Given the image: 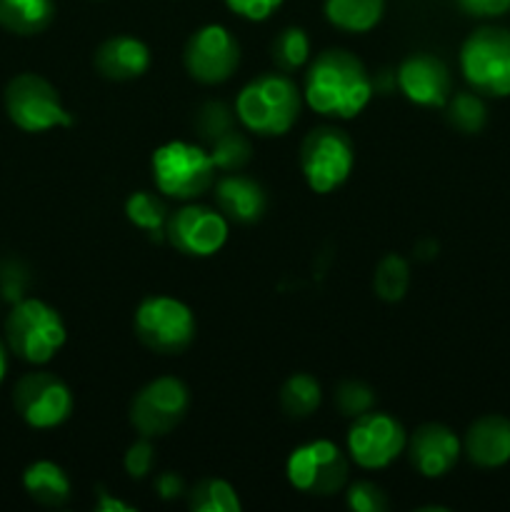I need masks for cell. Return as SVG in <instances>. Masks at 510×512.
<instances>
[{"label":"cell","mask_w":510,"mask_h":512,"mask_svg":"<svg viewBox=\"0 0 510 512\" xmlns=\"http://www.w3.org/2000/svg\"><path fill=\"white\" fill-rule=\"evenodd\" d=\"M305 100L325 118L350 120L373 98V80L348 50H325L305 75Z\"/></svg>","instance_id":"6da1fadb"},{"label":"cell","mask_w":510,"mask_h":512,"mask_svg":"<svg viewBox=\"0 0 510 512\" xmlns=\"http://www.w3.org/2000/svg\"><path fill=\"white\" fill-rule=\"evenodd\" d=\"M235 113L250 133L285 135L298 123L300 90L288 75L265 73L240 90Z\"/></svg>","instance_id":"7a4b0ae2"},{"label":"cell","mask_w":510,"mask_h":512,"mask_svg":"<svg viewBox=\"0 0 510 512\" xmlns=\"http://www.w3.org/2000/svg\"><path fill=\"white\" fill-rule=\"evenodd\" d=\"M65 323L55 308L38 298H23L13 303L5 318V340L8 348L25 363L45 365L65 345Z\"/></svg>","instance_id":"3957f363"},{"label":"cell","mask_w":510,"mask_h":512,"mask_svg":"<svg viewBox=\"0 0 510 512\" xmlns=\"http://www.w3.org/2000/svg\"><path fill=\"white\" fill-rule=\"evenodd\" d=\"M460 70L470 88L493 98L510 95V30H473L460 48Z\"/></svg>","instance_id":"277c9868"},{"label":"cell","mask_w":510,"mask_h":512,"mask_svg":"<svg viewBox=\"0 0 510 512\" xmlns=\"http://www.w3.org/2000/svg\"><path fill=\"white\" fill-rule=\"evenodd\" d=\"M153 180L170 198H198L213 185L215 163L200 145L170 140L153 153Z\"/></svg>","instance_id":"5b68a950"},{"label":"cell","mask_w":510,"mask_h":512,"mask_svg":"<svg viewBox=\"0 0 510 512\" xmlns=\"http://www.w3.org/2000/svg\"><path fill=\"white\" fill-rule=\"evenodd\" d=\"M8 118L25 133H45L73 125V115L65 110L58 90L35 73L15 75L5 88Z\"/></svg>","instance_id":"8992f818"},{"label":"cell","mask_w":510,"mask_h":512,"mask_svg":"<svg viewBox=\"0 0 510 512\" xmlns=\"http://www.w3.org/2000/svg\"><path fill=\"white\" fill-rule=\"evenodd\" d=\"M135 335L155 353L178 355L195 340V318L180 300L153 295L135 310Z\"/></svg>","instance_id":"52a82bcc"},{"label":"cell","mask_w":510,"mask_h":512,"mask_svg":"<svg viewBox=\"0 0 510 512\" xmlns=\"http://www.w3.org/2000/svg\"><path fill=\"white\" fill-rule=\"evenodd\" d=\"M355 163L353 140L338 128H318L303 140L300 168L310 190L325 195L348 180Z\"/></svg>","instance_id":"ba28073f"},{"label":"cell","mask_w":510,"mask_h":512,"mask_svg":"<svg viewBox=\"0 0 510 512\" xmlns=\"http://www.w3.org/2000/svg\"><path fill=\"white\" fill-rule=\"evenodd\" d=\"M285 475L300 493L333 495L348 480V460L330 440H310L290 453Z\"/></svg>","instance_id":"9c48e42d"},{"label":"cell","mask_w":510,"mask_h":512,"mask_svg":"<svg viewBox=\"0 0 510 512\" xmlns=\"http://www.w3.org/2000/svg\"><path fill=\"white\" fill-rule=\"evenodd\" d=\"M190 393L178 378H158L145 385L130 405V423L143 438L168 435L185 418Z\"/></svg>","instance_id":"30bf717a"},{"label":"cell","mask_w":510,"mask_h":512,"mask_svg":"<svg viewBox=\"0 0 510 512\" xmlns=\"http://www.w3.org/2000/svg\"><path fill=\"white\" fill-rule=\"evenodd\" d=\"M13 403L20 418L35 430L58 428L73 413V393L53 373H30L20 378Z\"/></svg>","instance_id":"8fae6325"},{"label":"cell","mask_w":510,"mask_h":512,"mask_svg":"<svg viewBox=\"0 0 510 512\" xmlns=\"http://www.w3.org/2000/svg\"><path fill=\"white\" fill-rule=\"evenodd\" d=\"M405 430L385 413H365L353 420L348 430V453L360 468H388L405 450Z\"/></svg>","instance_id":"7c38bea8"},{"label":"cell","mask_w":510,"mask_h":512,"mask_svg":"<svg viewBox=\"0 0 510 512\" xmlns=\"http://www.w3.org/2000/svg\"><path fill=\"white\" fill-rule=\"evenodd\" d=\"M165 238L178 253L208 258L228 240V218L208 205H185L168 218Z\"/></svg>","instance_id":"4fadbf2b"},{"label":"cell","mask_w":510,"mask_h":512,"mask_svg":"<svg viewBox=\"0 0 510 512\" xmlns=\"http://www.w3.org/2000/svg\"><path fill=\"white\" fill-rule=\"evenodd\" d=\"M183 60L198 83H223L238 70L240 45L223 25H203L190 35Z\"/></svg>","instance_id":"5bb4252c"},{"label":"cell","mask_w":510,"mask_h":512,"mask_svg":"<svg viewBox=\"0 0 510 512\" xmlns=\"http://www.w3.org/2000/svg\"><path fill=\"white\" fill-rule=\"evenodd\" d=\"M398 88L410 103L423 108H443L450 100V70L428 53L410 55L398 68Z\"/></svg>","instance_id":"9a60e30c"},{"label":"cell","mask_w":510,"mask_h":512,"mask_svg":"<svg viewBox=\"0 0 510 512\" xmlns=\"http://www.w3.org/2000/svg\"><path fill=\"white\" fill-rule=\"evenodd\" d=\"M410 455V463L425 478H443L450 470L455 468L460 458V445L458 435L450 428L440 423H425L410 435L405 443Z\"/></svg>","instance_id":"2e32d148"},{"label":"cell","mask_w":510,"mask_h":512,"mask_svg":"<svg viewBox=\"0 0 510 512\" xmlns=\"http://www.w3.org/2000/svg\"><path fill=\"white\" fill-rule=\"evenodd\" d=\"M465 455L478 468H500L510 460V420L483 415L465 433Z\"/></svg>","instance_id":"e0dca14e"},{"label":"cell","mask_w":510,"mask_h":512,"mask_svg":"<svg viewBox=\"0 0 510 512\" xmlns=\"http://www.w3.org/2000/svg\"><path fill=\"white\" fill-rule=\"evenodd\" d=\"M215 200L220 213L240 225H253L263 218L268 208V198L260 183L245 175H225L215 185Z\"/></svg>","instance_id":"ac0fdd59"},{"label":"cell","mask_w":510,"mask_h":512,"mask_svg":"<svg viewBox=\"0 0 510 512\" xmlns=\"http://www.w3.org/2000/svg\"><path fill=\"white\" fill-rule=\"evenodd\" d=\"M95 68L108 80L140 78L150 68V50L133 35H115L95 50Z\"/></svg>","instance_id":"d6986e66"},{"label":"cell","mask_w":510,"mask_h":512,"mask_svg":"<svg viewBox=\"0 0 510 512\" xmlns=\"http://www.w3.org/2000/svg\"><path fill=\"white\" fill-rule=\"evenodd\" d=\"M23 488L28 490L30 498L48 508H58L70 498V480L60 465L50 460H35L25 468Z\"/></svg>","instance_id":"ffe728a7"},{"label":"cell","mask_w":510,"mask_h":512,"mask_svg":"<svg viewBox=\"0 0 510 512\" xmlns=\"http://www.w3.org/2000/svg\"><path fill=\"white\" fill-rule=\"evenodd\" d=\"M53 18V0H0V25L13 35L43 33Z\"/></svg>","instance_id":"44dd1931"},{"label":"cell","mask_w":510,"mask_h":512,"mask_svg":"<svg viewBox=\"0 0 510 512\" xmlns=\"http://www.w3.org/2000/svg\"><path fill=\"white\" fill-rule=\"evenodd\" d=\"M383 13L385 0H325V18L345 33H368Z\"/></svg>","instance_id":"7402d4cb"},{"label":"cell","mask_w":510,"mask_h":512,"mask_svg":"<svg viewBox=\"0 0 510 512\" xmlns=\"http://www.w3.org/2000/svg\"><path fill=\"white\" fill-rule=\"evenodd\" d=\"M320 383L308 373H295L280 388V405L290 418H308L320 408Z\"/></svg>","instance_id":"603a6c76"},{"label":"cell","mask_w":510,"mask_h":512,"mask_svg":"<svg viewBox=\"0 0 510 512\" xmlns=\"http://www.w3.org/2000/svg\"><path fill=\"white\" fill-rule=\"evenodd\" d=\"M125 215L135 228L145 230L150 235H163L165 225H168V210H165L163 200L148 190H138L125 200Z\"/></svg>","instance_id":"cb8c5ba5"},{"label":"cell","mask_w":510,"mask_h":512,"mask_svg":"<svg viewBox=\"0 0 510 512\" xmlns=\"http://www.w3.org/2000/svg\"><path fill=\"white\" fill-rule=\"evenodd\" d=\"M190 510L195 512H240L243 505H240L238 493L230 483L225 480H203L193 488L188 498Z\"/></svg>","instance_id":"d4e9b609"},{"label":"cell","mask_w":510,"mask_h":512,"mask_svg":"<svg viewBox=\"0 0 510 512\" xmlns=\"http://www.w3.org/2000/svg\"><path fill=\"white\" fill-rule=\"evenodd\" d=\"M410 285V268L400 255H385L383 260L375 268L373 288L378 293V298L388 300V303H398L403 300V295L408 293Z\"/></svg>","instance_id":"484cf974"},{"label":"cell","mask_w":510,"mask_h":512,"mask_svg":"<svg viewBox=\"0 0 510 512\" xmlns=\"http://www.w3.org/2000/svg\"><path fill=\"white\" fill-rule=\"evenodd\" d=\"M310 58V38L303 28H285L273 43V60L283 73L298 70Z\"/></svg>","instance_id":"4316f807"},{"label":"cell","mask_w":510,"mask_h":512,"mask_svg":"<svg viewBox=\"0 0 510 512\" xmlns=\"http://www.w3.org/2000/svg\"><path fill=\"white\" fill-rule=\"evenodd\" d=\"M448 118L460 133H480L488 120V110L485 103L475 93H455L448 100Z\"/></svg>","instance_id":"83f0119b"},{"label":"cell","mask_w":510,"mask_h":512,"mask_svg":"<svg viewBox=\"0 0 510 512\" xmlns=\"http://www.w3.org/2000/svg\"><path fill=\"white\" fill-rule=\"evenodd\" d=\"M210 158H213L215 168L220 170H240L250 160V143L245 135L230 128L215 140H210Z\"/></svg>","instance_id":"f1b7e54d"},{"label":"cell","mask_w":510,"mask_h":512,"mask_svg":"<svg viewBox=\"0 0 510 512\" xmlns=\"http://www.w3.org/2000/svg\"><path fill=\"white\" fill-rule=\"evenodd\" d=\"M335 403H338L340 413L350 415V418H358L373 410L375 405V393L373 388H368L360 380H345L340 383L338 393H335Z\"/></svg>","instance_id":"f546056e"},{"label":"cell","mask_w":510,"mask_h":512,"mask_svg":"<svg viewBox=\"0 0 510 512\" xmlns=\"http://www.w3.org/2000/svg\"><path fill=\"white\" fill-rule=\"evenodd\" d=\"M345 503L353 512H383L388 508L385 493L373 483H355L345 493Z\"/></svg>","instance_id":"4dcf8cb0"},{"label":"cell","mask_w":510,"mask_h":512,"mask_svg":"<svg viewBox=\"0 0 510 512\" xmlns=\"http://www.w3.org/2000/svg\"><path fill=\"white\" fill-rule=\"evenodd\" d=\"M233 128V115L223 103H208L198 115V130L205 140H215L225 130Z\"/></svg>","instance_id":"1f68e13d"},{"label":"cell","mask_w":510,"mask_h":512,"mask_svg":"<svg viewBox=\"0 0 510 512\" xmlns=\"http://www.w3.org/2000/svg\"><path fill=\"white\" fill-rule=\"evenodd\" d=\"M25 288H28V270L18 260H5L0 263V293L10 303L23 300Z\"/></svg>","instance_id":"d6a6232c"},{"label":"cell","mask_w":510,"mask_h":512,"mask_svg":"<svg viewBox=\"0 0 510 512\" xmlns=\"http://www.w3.org/2000/svg\"><path fill=\"white\" fill-rule=\"evenodd\" d=\"M153 465H155V448L150 445V438L135 440V443L128 448V453H125V470H128L130 478L135 480L148 478Z\"/></svg>","instance_id":"836d02e7"},{"label":"cell","mask_w":510,"mask_h":512,"mask_svg":"<svg viewBox=\"0 0 510 512\" xmlns=\"http://www.w3.org/2000/svg\"><path fill=\"white\" fill-rule=\"evenodd\" d=\"M225 5L240 18L260 23V20H268L283 5V0H225Z\"/></svg>","instance_id":"e575fe53"},{"label":"cell","mask_w":510,"mask_h":512,"mask_svg":"<svg viewBox=\"0 0 510 512\" xmlns=\"http://www.w3.org/2000/svg\"><path fill=\"white\" fill-rule=\"evenodd\" d=\"M458 5L475 18H498L510 10V0H458Z\"/></svg>","instance_id":"d590c367"},{"label":"cell","mask_w":510,"mask_h":512,"mask_svg":"<svg viewBox=\"0 0 510 512\" xmlns=\"http://www.w3.org/2000/svg\"><path fill=\"white\" fill-rule=\"evenodd\" d=\"M155 490H158V495L163 500H175L183 495V480L175 473H160L155 478Z\"/></svg>","instance_id":"8d00e7d4"},{"label":"cell","mask_w":510,"mask_h":512,"mask_svg":"<svg viewBox=\"0 0 510 512\" xmlns=\"http://www.w3.org/2000/svg\"><path fill=\"white\" fill-rule=\"evenodd\" d=\"M95 508H98L100 512H133L130 505L120 503V500H113L108 493H103V490H100L98 505H95Z\"/></svg>","instance_id":"74e56055"},{"label":"cell","mask_w":510,"mask_h":512,"mask_svg":"<svg viewBox=\"0 0 510 512\" xmlns=\"http://www.w3.org/2000/svg\"><path fill=\"white\" fill-rule=\"evenodd\" d=\"M5 373H8V355H5L3 343H0V383H3Z\"/></svg>","instance_id":"f35d334b"}]
</instances>
